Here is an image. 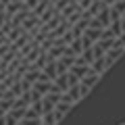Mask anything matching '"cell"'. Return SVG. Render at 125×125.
Instances as JSON below:
<instances>
[{
	"label": "cell",
	"mask_w": 125,
	"mask_h": 125,
	"mask_svg": "<svg viewBox=\"0 0 125 125\" xmlns=\"http://www.w3.org/2000/svg\"><path fill=\"white\" fill-rule=\"evenodd\" d=\"M123 54L81 0H0V125H61Z\"/></svg>",
	"instance_id": "cell-1"
}]
</instances>
